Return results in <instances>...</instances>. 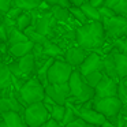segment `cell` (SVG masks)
Masks as SVG:
<instances>
[{
    "instance_id": "4316f807",
    "label": "cell",
    "mask_w": 127,
    "mask_h": 127,
    "mask_svg": "<svg viewBox=\"0 0 127 127\" xmlns=\"http://www.w3.org/2000/svg\"><path fill=\"white\" fill-rule=\"evenodd\" d=\"M102 75H104V71L97 70V71H92V72H89V74H86V75H82V77H83L85 82L88 83L89 86L96 88V85L100 82V79L102 78Z\"/></svg>"
},
{
    "instance_id": "d590c367",
    "label": "cell",
    "mask_w": 127,
    "mask_h": 127,
    "mask_svg": "<svg viewBox=\"0 0 127 127\" xmlns=\"http://www.w3.org/2000/svg\"><path fill=\"white\" fill-rule=\"evenodd\" d=\"M12 0H0V14H6L11 7Z\"/></svg>"
},
{
    "instance_id": "52a82bcc",
    "label": "cell",
    "mask_w": 127,
    "mask_h": 127,
    "mask_svg": "<svg viewBox=\"0 0 127 127\" xmlns=\"http://www.w3.org/2000/svg\"><path fill=\"white\" fill-rule=\"evenodd\" d=\"M8 64V68L11 71V74H14L15 77H26L30 75L33 72V70L36 68V58H34L33 52H29L26 55L17 58L15 62H11Z\"/></svg>"
},
{
    "instance_id": "ffe728a7",
    "label": "cell",
    "mask_w": 127,
    "mask_h": 127,
    "mask_svg": "<svg viewBox=\"0 0 127 127\" xmlns=\"http://www.w3.org/2000/svg\"><path fill=\"white\" fill-rule=\"evenodd\" d=\"M104 6L109 7L116 15L124 17L127 19V0H105Z\"/></svg>"
},
{
    "instance_id": "cb8c5ba5",
    "label": "cell",
    "mask_w": 127,
    "mask_h": 127,
    "mask_svg": "<svg viewBox=\"0 0 127 127\" xmlns=\"http://www.w3.org/2000/svg\"><path fill=\"white\" fill-rule=\"evenodd\" d=\"M23 33L26 34V37H28L29 40H30L32 42H34V44H40V45H42L45 41H47V36H44V34H41V33H38L37 30H34V28L33 26H29V28H26L25 30H23Z\"/></svg>"
},
{
    "instance_id": "d6a6232c",
    "label": "cell",
    "mask_w": 127,
    "mask_h": 127,
    "mask_svg": "<svg viewBox=\"0 0 127 127\" xmlns=\"http://www.w3.org/2000/svg\"><path fill=\"white\" fill-rule=\"evenodd\" d=\"M45 3L48 6H59V7H64V8H70L72 6L70 3V0H47Z\"/></svg>"
},
{
    "instance_id": "ba28073f",
    "label": "cell",
    "mask_w": 127,
    "mask_h": 127,
    "mask_svg": "<svg viewBox=\"0 0 127 127\" xmlns=\"http://www.w3.org/2000/svg\"><path fill=\"white\" fill-rule=\"evenodd\" d=\"M111 96H118V79L104 74L102 78L100 79V82L94 88L93 98H102V97H111Z\"/></svg>"
},
{
    "instance_id": "4fadbf2b",
    "label": "cell",
    "mask_w": 127,
    "mask_h": 127,
    "mask_svg": "<svg viewBox=\"0 0 127 127\" xmlns=\"http://www.w3.org/2000/svg\"><path fill=\"white\" fill-rule=\"evenodd\" d=\"M102 71V58L96 52H89L85 60L78 66V71L82 75H86L92 71Z\"/></svg>"
},
{
    "instance_id": "277c9868",
    "label": "cell",
    "mask_w": 127,
    "mask_h": 127,
    "mask_svg": "<svg viewBox=\"0 0 127 127\" xmlns=\"http://www.w3.org/2000/svg\"><path fill=\"white\" fill-rule=\"evenodd\" d=\"M74 67L64 59H53L47 72L48 83H64L68 81Z\"/></svg>"
},
{
    "instance_id": "e0dca14e",
    "label": "cell",
    "mask_w": 127,
    "mask_h": 127,
    "mask_svg": "<svg viewBox=\"0 0 127 127\" xmlns=\"http://www.w3.org/2000/svg\"><path fill=\"white\" fill-rule=\"evenodd\" d=\"M1 118H3V123L6 127H21L25 126V120H23V116L21 115L18 111H6V112L1 113Z\"/></svg>"
},
{
    "instance_id": "9a60e30c",
    "label": "cell",
    "mask_w": 127,
    "mask_h": 127,
    "mask_svg": "<svg viewBox=\"0 0 127 127\" xmlns=\"http://www.w3.org/2000/svg\"><path fill=\"white\" fill-rule=\"evenodd\" d=\"M11 88V71L8 68V64L1 60L0 62V93H3L1 96H6V93L10 94Z\"/></svg>"
},
{
    "instance_id": "4dcf8cb0",
    "label": "cell",
    "mask_w": 127,
    "mask_h": 127,
    "mask_svg": "<svg viewBox=\"0 0 127 127\" xmlns=\"http://www.w3.org/2000/svg\"><path fill=\"white\" fill-rule=\"evenodd\" d=\"M115 49H118L119 52H123L127 55V34L115 40Z\"/></svg>"
},
{
    "instance_id": "f546056e",
    "label": "cell",
    "mask_w": 127,
    "mask_h": 127,
    "mask_svg": "<svg viewBox=\"0 0 127 127\" xmlns=\"http://www.w3.org/2000/svg\"><path fill=\"white\" fill-rule=\"evenodd\" d=\"M68 11H70V14L72 15V17L75 18V19L78 21V22H81V23H86L88 22V18H86V15L83 14V11H82V8H81L79 6H71L68 8Z\"/></svg>"
},
{
    "instance_id": "603a6c76",
    "label": "cell",
    "mask_w": 127,
    "mask_h": 127,
    "mask_svg": "<svg viewBox=\"0 0 127 127\" xmlns=\"http://www.w3.org/2000/svg\"><path fill=\"white\" fill-rule=\"evenodd\" d=\"M81 8H82L83 14L86 15L89 21H101V15H100V11H98V7H94L90 1H83L81 4Z\"/></svg>"
},
{
    "instance_id": "1f68e13d",
    "label": "cell",
    "mask_w": 127,
    "mask_h": 127,
    "mask_svg": "<svg viewBox=\"0 0 127 127\" xmlns=\"http://www.w3.org/2000/svg\"><path fill=\"white\" fill-rule=\"evenodd\" d=\"M22 12H23L22 8H19V7H12V6H11V7H10V10L6 12V17L10 18L11 21H15L21 14H22Z\"/></svg>"
},
{
    "instance_id": "d6986e66",
    "label": "cell",
    "mask_w": 127,
    "mask_h": 127,
    "mask_svg": "<svg viewBox=\"0 0 127 127\" xmlns=\"http://www.w3.org/2000/svg\"><path fill=\"white\" fill-rule=\"evenodd\" d=\"M33 47H34V42H32L30 40H28V41H22V42H17V44L10 45L8 53L12 55L14 58H21V56L32 52V51H33Z\"/></svg>"
},
{
    "instance_id": "f35d334b",
    "label": "cell",
    "mask_w": 127,
    "mask_h": 127,
    "mask_svg": "<svg viewBox=\"0 0 127 127\" xmlns=\"http://www.w3.org/2000/svg\"><path fill=\"white\" fill-rule=\"evenodd\" d=\"M89 1H90L94 7H100V6H102V4H104L105 0H89Z\"/></svg>"
},
{
    "instance_id": "7c38bea8",
    "label": "cell",
    "mask_w": 127,
    "mask_h": 127,
    "mask_svg": "<svg viewBox=\"0 0 127 127\" xmlns=\"http://www.w3.org/2000/svg\"><path fill=\"white\" fill-rule=\"evenodd\" d=\"M67 83H68L70 93H71L70 97H77V96H79V94L85 93V92L90 90V89H94V88L89 86L88 83L85 82L82 74H81L78 70H72V72H71V75H70Z\"/></svg>"
},
{
    "instance_id": "6da1fadb",
    "label": "cell",
    "mask_w": 127,
    "mask_h": 127,
    "mask_svg": "<svg viewBox=\"0 0 127 127\" xmlns=\"http://www.w3.org/2000/svg\"><path fill=\"white\" fill-rule=\"evenodd\" d=\"M105 32L101 21H88L75 29V41L85 49H98L105 42Z\"/></svg>"
},
{
    "instance_id": "ab89813d",
    "label": "cell",
    "mask_w": 127,
    "mask_h": 127,
    "mask_svg": "<svg viewBox=\"0 0 127 127\" xmlns=\"http://www.w3.org/2000/svg\"><path fill=\"white\" fill-rule=\"evenodd\" d=\"M83 1H86V0H70V3H71L72 6H81Z\"/></svg>"
},
{
    "instance_id": "7a4b0ae2",
    "label": "cell",
    "mask_w": 127,
    "mask_h": 127,
    "mask_svg": "<svg viewBox=\"0 0 127 127\" xmlns=\"http://www.w3.org/2000/svg\"><path fill=\"white\" fill-rule=\"evenodd\" d=\"M15 94H17L18 100L26 107L28 104H32V102L42 101L45 97V88L40 82L38 78L33 77L25 81L22 88L18 92H15Z\"/></svg>"
},
{
    "instance_id": "8992f818",
    "label": "cell",
    "mask_w": 127,
    "mask_h": 127,
    "mask_svg": "<svg viewBox=\"0 0 127 127\" xmlns=\"http://www.w3.org/2000/svg\"><path fill=\"white\" fill-rule=\"evenodd\" d=\"M92 107L96 111L105 116V118H112L116 116L120 112L123 107V101L118 96H111V97H102V98H93L92 100Z\"/></svg>"
},
{
    "instance_id": "8fae6325",
    "label": "cell",
    "mask_w": 127,
    "mask_h": 127,
    "mask_svg": "<svg viewBox=\"0 0 127 127\" xmlns=\"http://www.w3.org/2000/svg\"><path fill=\"white\" fill-rule=\"evenodd\" d=\"M55 22H56V19L51 11L42 12V14H40L36 18L32 17V26L34 28V30H37L38 33L44 34V36H48L51 33Z\"/></svg>"
},
{
    "instance_id": "9c48e42d",
    "label": "cell",
    "mask_w": 127,
    "mask_h": 127,
    "mask_svg": "<svg viewBox=\"0 0 127 127\" xmlns=\"http://www.w3.org/2000/svg\"><path fill=\"white\" fill-rule=\"evenodd\" d=\"M45 88V94L49 96L56 104H66L68 97L71 96L70 93L68 83H47Z\"/></svg>"
},
{
    "instance_id": "f1b7e54d",
    "label": "cell",
    "mask_w": 127,
    "mask_h": 127,
    "mask_svg": "<svg viewBox=\"0 0 127 127\" xmlns=\"http://www.w3.org/2000/svg\"><path fill=\"white\" fill-rule=\"evenodd\" d=\"M118 97L123 102H127V77L118 81Z\"/></svg>"
},
{
    "instance_id": "5b68a950",
    "label": "cell",
    "mask_w": 127,
    "mask_h": 127,
    "mask_svg": "<svg viewBox=\"0 0 127 127\" xmlns=\"http://www.w3.org/2000/svg\"><path fill=\"white\" fill-rule=\"evenodd\" d=\"M102 26H104L105 37L108 38H120L127 34V19L120 15H112V17H102Z\"/></svg>"
},
{
    "instance_id": "74e56055",
    "label": "cell",
    "mask_w": 127,
    "mask_h": 127,
    "mask_svg": "<svg viewBox=\"0 0 127 127\" xmlns=\"http://www.w3.org/2000/svg\"><path fill=\"white\" fill-rule=\"evenodd\" d=\"M6 52H8V49H7V42L6 41H0V55L3 56Z\"/></svg>"
},
{
    "instance_id": "2e32d148",
    "label": "cell",
    "mask_w": 127,
    "mask_h": 127,
    "mask_svg": "<svg viewBox=\"0 0 127 127\" xmlns=\"http://www.w3.org/2000/svg\"><path fill=\"white\" fill-rule=\"evenodd\" d=\"M113 55V62H115V68L118 78H124L127 77V55L123 52H119L118 49L111 51Z\"/></svg>"
},
{
    "instance_id": "8d00e7d4",
    "label": "cell",
    "mask_w": 127,
    "mask_h": 127,
    "mask_svg": "<svg viewBox=\"0 0 127 127\" xmlns=\"http://www.w3.org/2000/svg\"><path fill=\"white\" fill-rule=\"evenodd\" d=\"M42 126H44V127H58V126H60V123H59L58 120H55L53 118H51V116H49V118H48L47 120L44 122V124H42Z\"/></svg>"
},
{
    "instance_id": "e575fe53",
    "label": "cell",
    "mask_w": 127,
    "mask_h": 127,
    "mask_svg": "<svg viewBox=\"0 0 127 127\" xmlns=\"http://www.w3.org/2000/svg\"><path fill=\"white\" fill-rule=\"evenodd\" d=\"M98 11H100V15H101V18H102V17H112V15H116L115 12H113L112 10L109 8V7L104 6V4L98 7Z\"/></svg>"
},
{
    "instance_id": "484cf974",
    "label": "cell",
    "mask_w": 127,
    "mask_h": 127,
    "mask_svg": "<svg viewBox=\"0 0 127 127\" xmlns=\"http://www.w3.org/2000/svg\"><path fill=\"white\" fill-rule=\"evenodd\" d=\"M51 7V12L55 17L56 21H68L70 18V11L68 8H64V7H59V6H49Z\"/></svg>"
},
{
    "instance_id": "7402d4cb",
    "label": "cell",
    "mask_w": 127,
    "mask_h": 127,
    "mask_svg": "<svg viewBox=\"0 0 127 127\" xmlns=\"http://www.w3.org/2000/svg\"><path fill=\"white\" fill-rule=\"evenodd\" d=\"M44 0H12L11 6L12 7H19L23 11H33L41 7Z\"/></svg>"
},
{
    "instance_id": "30bf717a",
    "label": "cell",
    "mask_w": 127,
    "mask_h": 127,
    "mask_svg": "<svg viewBox=\"0 0 127 127\" xmlns=\"http://www.w3.org/2000/svg\"><path fill=\"white\" fill-rule=\"evenodd\" d=\"M75 111H77V115L82 118L89 126H102L107 120V118L93 107L89 108L88 105H79V108H75Z\"/></svg>"
},
{
    "instance_id": "5bb4252c",
    "label": "cell",
    "mask_w": 127,
    "mask_h": 127,
    "mask_svg": "<svg viewBox=\"0 0 127 127\" xmlns=\"http://www.w3.org/2000/svg\"><path fill=\"white\" fill-rule=\"evenodd\" d=\"M89 51L85 49V48L79 47V45H75V47H70L64 51V60L67 63H70L72 67H78L83 60L85 58L88 56Z\"/></svg>"
},
{
    "instance_id": "836d02e7",
    "label": "cell",
    "mask_w": 127,
    "mask_h": 127,
    "mask_svg": "<svg viewBox=\"0 0 127 127\" xmlns=\"http://www.w3.org/2000/svg\"><path fill=\"white\" fill-rule=\"evenodd\" d=\"M67 126H70V127H77V126H78V127H88L89 124L86 123V122L83 120L82 118H79V116H77V118H75L72 122H70V123L67 124Z\"/></svg>"
},
{
    "instance_id": "3957f363",
    "label": "cell",
    "mask_w": 127,
    "mask_h": 127,
    "mask_svg": "<svg viewBox=\"0 0 127 127\" xmlns=\"http://www.w3.org/2000/svg\"><path fill=\"white\" fill-rule=\"evenodd\" d=\"M48 118H49V112H48L47 107L44 105L42 101L32 102V104H28L25 107L23 120H25L26 126H30V127L42 126Z\"/></svg>"
},
{
    "instance_id": "d4e9b609",
    "label": "cell",
    "mask_w": 127,
    "mask_h": 127,
    "mask_svg": "<svg viewBox=\"0 0 127 127\" xmlns=\"http://www.w3.org/2000/svg\"><path fill=\"white\" fill-rule=\"evenodd\" d=\"M32 25V15L29 14V11H23L19 17L15 19V28H18L19 30H25L26 28Z\"/></svg>"
},
{
    "instance_id": "60d3db41",
    "label": "cell",
    "mask_w": 127,
    "mask_h": 127,
    "mask_svg": "<svg viewBox=\"0 0 127 127\" xmlns=\"http://www.w3.org/2000/svg\"><path fill=\"white\" fill-rule=\"evenodd\" d=\"M1 60H3V56H1V55H0V62H1Z\"/></svg>"
},
{
    "instance_id": "b9f144b4",
    "label": "cell",
    "mask_w": 127,
    "mask_h": 127,
    "mask_svg": "<svg viewBox=\"0 0 127 127\" xmlns=\"http://www.w3.org/2000/svg\"><path fill=\"white\" fill-rule=\"evenodd\" d=\"M44 1H47V0H44Z\"/></svg>"
},
{
    "instance_id": "44dd1931",
    "label": "cell",
    "mask_w": 127,
    "mask_h": 127,
    "mask_svg": "<svg viewBox=\"0 0 127 127\" xmlns=\"http://www.w3.org/2000/svg\"><path fill=\"white\" fill-rule=\"evenodd\" d=\"M102 71H104V74H107L108 77L115 78V79L119 81L118 74H116L115 62H113V55H112V52H109L108 55H105L104 58H102Z\"/></svg>"
},
{
    "instance_id": "83f0119b",
    "label": "cell",
    "mask_w": 127,
    "mask_h": 127,
    "mask_svg": "<svg viewBox=\"0 0 127 127\" xmlns=\"http://www.w3.org/2000/svg\"><path fill=\"white\" fill-rule=\"evenodd\" d=\"M64 112H66V104H53L49 111V116L53 118L55 120H58L59 123H62Z\"/></svg>"
},
{
    "instance_id": "ac0fdd59",
    "label": "cell",
    "mask_w": 127,
    "mask_h": 127,
    "mask_svg": "<svg viewBox=\"0 0 127 127\" xmlns=\"http://www.w3.org/2000/svg\"><path fill=\"white\" fill-rule=\"evenodd\" d=\"M42 53H44L47 58H53V59H64V51L60 45L52 42L51 40L42 44Z\"/></svg>"
},
{
    "instance_id": "7bdbcfd3",
    "label": "cell",
    "mask_w": 127,
    "mask_h": 127,
    "mask_svg": "<svg viewBox=\"0 0 127 127\" xmlns=\"http://www.w3.org/2000/svg\"><path fill=\"white\" fill-rule=\"evenodd\" d=\"M88 1H89V0H88Z\"/></svg>"
}]
</instances>
